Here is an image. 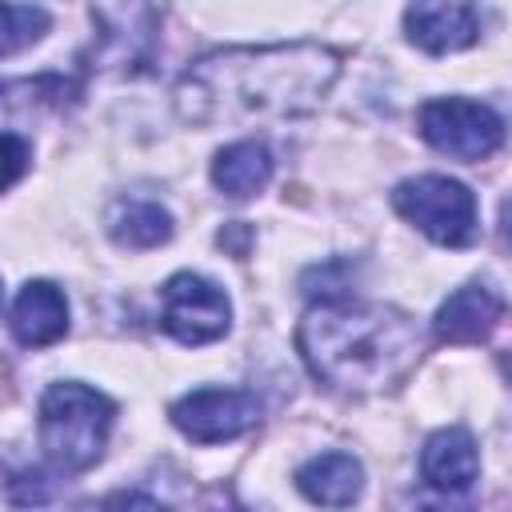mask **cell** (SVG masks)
<instances>
[{"label":"cell","instance_id":"18","mask_svg":"<svg viewBox=\"0 0 512 512\" xmlns=\"http://www.w3.org/2000/svg\"><path fill=\"white\" fill-rule=\"evenodd\" d=\"M248 240H252V228H248V224H240V220H236V224H228V228H220V244H224V248H232L236 256H244V252H248Z\"/></svg>","mask_w":512,"mask_h":512},{"label":"cell","instance_id":"9","mask_svg":"<svg viewBox=\"0 0 512 512\" xmlns=\"http://www.w3.org/2000/svg\"><path fill=\"white\" fill-rule=\"evenodd\" d=\"M404 36L432 52H460L480 40V8L476 0H416L404 12Z\"/></svg>","mask_w":512,"mask_h":512},{"label":"cell","instance_id":"12","mask_svg":"<svg viewBox=\"0 0 512 512\" xmlns=\"http://www.w3.org/2000/svg\"><path fill=\"white\" fill-rule=\"evenodd\" d=\"M8 328H12V336L24 348H48V344H56L68 332V300H64V292L56 284H48V280L24 284L20 296H16V304H12Z\"/></svg>","mask_w":512,"mask_h":512},{"label":"cell","instance_id":"3","mask_svg":"<svg viewBox=\"0 0 512 512\" xmlns=\"http://www.w3.org/2000/svg\"><path fill=\"white\" fill-rule=\"evenodd\" d=\"M116 404L76 380L52 384L40 396V448L56 472H88L108 444Z\"/></svg>","mask_w":512,"mask_h":512},{"label":"cell","instance_id":"4","mask_svg":"<svg viewBox=\"0 0 512 512\" xmlns=\"http://www.w3.org/2000/svg\"><path fill=\"white\" fill-rule=\"evenodd\" d=\"M392 208L444 248H464L476 236V196L448 176H412L396 184Z\"/></svg>","mask_w":512,"mask_h":512},{"label":"cell","instance_id":"16","mask_svg":"<svg viewBox=\"0 0 512 512\" xmlns=\"http://www.w3.org/2000/svg\"><path fill=\"white\" fill-rule=\"evenodd\" d=\"M48 28H52V16L44 8L0 0V56H16L32 48Z\"/></svg>","mask_w":512,"mask_h":512},{"label":"cell","instance_id":"6","mask_svg":"<svg viewBox=\"0 0 512 512\" xmlns=\"http://www.w3.org/2000/svg\"><path fill=\"white\" fill-rule=\"evenodd\" d=\"M232 324V304L220 292V284L196 276V272H176L164 288H160V328L196 348V344H212L228 332Z\"/></svg>","mask_w":512,"mask_h":512},{"label":"cell","instance_id":"13","mask_svg":"<svg viewBox=\"0 0 512 512\" xmlns=\"http://www.w3.org/2000/svg\"><path fill=\"white\" fill-rule=\"evenodd\" d=\"M296 488L312 500V504H324V508H344L360 496L364 488V468L356 456L348 452H324V456H312L308 464H300L296 472Z\"/></svg>","mask_w":512,"mask_h":512},{"label":"cell","instance_id":"14","mask_svg":"<svg viewBox=\"0 0 512 512\" xmlns=\"http://www.w3.org/2000/svg\"><path fill=\"white\" fill-rule=\"evenodd\" d=\"M272 180V152L260 140H236L216 152L212 160V184L232 200H252Z\"/></svg>","mask_w":512,"mask_h":512},{"label":"cell","instance_id":"7","mask_svg":"<svg viewBox=\"0 0 512 512\" xmlns=\"http://www.w3.org/2000/svg\"><path fill=\"white\" fill-rule=\"evenodd\" d=\"M96 60L112 72H140L156 56V8L152 0H92Z\"/></svg>","mask_w":512,"mask_h":512},{"label":"cell","instance_id":"17","mask_svg":"<svg viewBox=\"0 0 512 512\" xmlns=\"http://www.w3.org/2000/svg\"><path fill=\"white\" fill-rule=\"evenodd\" d=\"M28 160H32L28 140L16 136V132H0V192L12 188L28 172Z\"/></svg>","mask_w":512,"mask_h":512},{"label":"cell","instance_id":"1","mask_svg":"<svg viewBox=\"0 0 512 512\" xmlns=\"http://www.w3.org/2000/svg\"><path fill=\"white\" fill-rule=\"evenodd\" d=\"M340 76V52L328 44H244L204 52L176 80V112L184 124H252L292 120L320 108Z\"/></svg>","mask_w":512,"mask_h":512},{"label":"cell","instance_id":"10","mask_svg":"<svg viewBox=\"0 0 512 512\" xmlns=\"http://www.w3.org/2000/svg\"><path fill=\"white\" fill-rule=\"evenodd\" d=\"M504 316V300L484 288V284H464L456 288L440 308H436V320H432V332L436 340L444 344H480L496 332Z\"/></svg>","mask_w":512,"mask_h":512},{"label":"cell","instance_id":"15","mask_svg":"<svg viewBox=\"0 0 512 512\" xmlns=\"http://www.w3.org/2000/svg\"><path fill=\"white\" fill-rule=\"evenodd\" d=\"M108 232L120 248H160L172 236V212L156 200H120L108 216Z\"/></svg>","mask_w":512,"mask_h":512},{"label":"cell","instance_id":"5","mask_svg":"<svg viewBox=\"0 0 512 512\" xmlns=\"http://www.w3.org/2000/svg\"><path fill=\"white\" fill-rule=\"evenodd\" d=\"M416 124H420V136L436 152L452 160H468V164L488 160L504 140V120L488 104H476L464 96H440V100L420 104Z\"/></svg>","mask_w":512,"mask_h":512},{"label":"cell","instance_id":"19","mask_svg":"<svg viewBox=\"0 0 512 512\" xmlns=\"http://www.w3.org/2000/svg\"><path fill=\"white\" fill-rule=\"evenodd\" d=\"M0 296H4V292H0Z\"/></svg>","mask_w":512,"mask_h":512},{"label":"cell","instance_id":"8","mask_svg":"<svg viewBox=\"0 0 512 512\" xmlns=\"http://www.w3.org/2000/svg\"><path fill=\"white\" fill-rule=\"evenodd\" d=\"M168 416L192 444H224L256 428L260 400L248 388H196L180 396Z\"/></svg>","mask_w":512,"mask_h":512},{"label":"cell","instance_id":"2","mask_svg":"<svg viewBox=\"0 0 512 512\" xmlns=\"http://www.w3.org/2000/svg\"><path fill=\"white\" fill-rule=\"evenodd\" d=\"M296 348L316 380L340 392L396 388L420 360V328L392 304L328 296L296 328Z\"/></svg>","mask_w":512,"mask_h":512},{"label":"cell","instance_id":"11","mask_svg":"<svg viewBox=\"0 0 512 512\" xmlns=\"http://www.w3.org/2000/svg\"><path fill=\"white\" fill-rule=\"evenodd\" d=\"M420 476L428 488L460 496L476 484L480 476V456H476V440L468 428H440L428 436L424 452H420Z\"/></svg>","mask_w":512,"mask_h":512}]
</instances>
